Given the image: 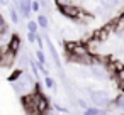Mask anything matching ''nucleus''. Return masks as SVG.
Listing matches in <instances>:
<instances>
[{
  "label": "nucleus",
  "mask_w": 124,
  "mask_h": 115,
  "mask_svg": "<svg viewBox=\"0 0 124 115\" xmlns=\"http://www.w3.org/2000/svg\"><path fill=\"white\" fill-rule=\"evenodd\" d=\"M10 5V0H0V7H9Z\"/></svg>",
  "instance_id": "aec40b11"
},
{
  "label": "nucleus",
  "mask_w": 124,
  "mask_h": 115,
  "mask_svg": "<svg viewBox=\"0 0 124 115\" xmlns=\"http://www.w3.org/2000/svg\"><path fill=\"white\" fill-rule=\"evenodd\" d=\"M34 44H38V49H44V39H43V36L39 32L36 34V42Z\"/></svg>",
  "instance_id": "4468645a"
},
{
  "label": "nucleus",
  "mask_w": 124,
  "mask_h": 115,
  "mask_svg": "<svg viewBox=\"0 0 124 115\" xmlns=\"http://www.w3.org/2000/svg\"><path fill=\"white\" fill-rule=\"evenodd\" d=\"M43 83H44V86H46L48 90H54V88H56V85H54V80H53L51 76H44Z\"/></svg>",
  "instance_id": "9b49d317"
},
{
  "label": "nucleus",
  "mask_w": 124,
  "mask_h": 115,
  "mask_svg": "<svg viewBox=\"0 0 124 115\" xmlns=\"http://www.w3.org/2000/svg\"><path fill=\"white\" fill-rule=\"evenodd\" d=\"M36 2H39V0H36Z\"/></svg>",
  "instance_id": "5701e85b"
},
{
  "label": "nucleus",
  "mask_w": 124,
  "mask_h": 115,
  "mask_svg": "<svg viewBox=\"0 0 124 115\" xmlns=\"http://www.w3.org/2000/svg\"><path fill=\"white\" fill-rule=\"evenodd\" d=\"M38 34V32H36ZM36 34H32V32H27V41L31 42V44H34L36 42Z\"/></svg>",
  "instance_id": "6ab92c4d"
},
{
  "label": "nucleus",
  "mask_w": 124,
  "mask_h": 115,
  "mask_svg": "<svg viewBox=\"0 0 124 115\" xmlns=\"http://www.w3.org/2000/svg\"><path fill=\"white\" fill-rule=\"evenodd\" d=\"M70 2H71V0H70Z\"/></svg>",
  "instance_id": "b1692460"
},
{
  "label": "nucleus",
  "mask_w": 124,
  "mask_h": 115,
  "mask_svg": "<svg viewBox=\"0 0 124 115\" xmlns=\"http://www.w3.org/2000/svg\"><path fill=\"white\" fill-rule=\"evenodd\" d=\"M77 103H78V107H80L82 110H85V108L88 107V103H87V101H85L83 98H78V100H77Z\"/></svg>",
  "instance_id": "f3484780"
},
{
  "label": "nucleus",
  "mask_w": 124,
  "mask_h": 115,
  "mask_svg": "<svg viewBox=\"0 0 124 115\" xmlns=\"http://www.w3.org/2000/svg\"><path fill=\"white\" fill-rule=\"evenodd\" d=\"M22 71H24V69H16V71H14V73L9 76V81H16V80H17V78L22 74Z\"/></svg>",
  "instance_id": "dca6fc26"
},
{
  "label": "nucleus",
  "mask_w": 124,
  "mask_h": 115,
  "mask_svg": "<svg viewBox=\"0 0 124 115\" xmlns=\"http://www.w3.org/2000/svg\"><path fill=\"white\" fill-rule=\"evenodd\" d=\"M4 32H9V24H7L5 17L0 14V34H4Z\"/></svg>",
  "instance_id": "f8f14e48"
},
{
  "label": "nucleus",
  "mask_w": 124,
  "mask_h": 115,
  "mask_svg": "<svg viewBox=\"0 0 124 115\" xmlns=\"http://www.w3.org/2000/svg\"><path fill=\"white\" fill-rule=\"evenodd\" d=\"M31 2H32V0H21V4L16 7L17 12H19V15H21L22 19H27V20H29V17H31V14H32V10H31Z\"/></svg>",
  "instance_id": "7ed1b4c3"
},
{
  "label": "nucleus",
  "mask_w": 124,
  "mask_h": 115,
  "mask_svg": "<svg viewBox=\"0 0 124 115\" xmlns=\"http://www.w3.org/2000/svg\"><path fill=\"white\" fill-rule=\"evenodd\" d=\"M99 110H100V108H97V107H93V105H88V107L83 110V115H99Z\"/></svg>",
  "instance_id": "ddd939ff"
},
{
  "label": "nucleus",
  "mask_w": 124,
  "mask_h": 115,
  "mask_svg": "<svg viewBox=\"0 0 124 115\" xmlns=\"http://www.w3.org/2000/svg\"><path fill=\"white\" fill-rule=\"evenodd\" d=\"M88 98L93 103V107L97 108H105V110H112V98L109 96V93L105 90H90L88 91Z\"/></svg>",
  "instance_id": "f257e3e1"
},
{
  "label": "nucleus",
  "mask_w": 124,
  "mask_h": 115,
  "mask_svg": "<svg viewBox=\"0 0 124 115\" xmlns=\"http://www.w3.org/2000/svg\"><path fill=\"white\" fill-rule=\"evenodd\" d=\"M26 27H27V32H32V34L39 32V27H38V22H36V20H31V19H29Z\"/></svg>",
  "instance_id": "9d476101"
},
{
  "label": "nucleus",
  "mask_w": 124,
  "mask_h": 115,
  "mask_svg": "<svg viewBox=\"0 0 124 115\" xmlns=\"http://www.w3.org/2000/svg\"><path fill=\"white\" fill-rule=\"evenodd\" d=\"M31 10H32L34 14H39V12H41V5H39V2L32 0V2H31Z\"/></svg>",
  "instance_id": "2eb2a0df"
},
{
  "label": "nucleus",
  "mask_w": 124,
  "mask_h": 115,
  "mask_svg": "<svg viewBox=\"0 0 124 115\" xmlns=\"http://www.w3.org/2000/svg\"><path fill=\"white\" fill-rule=\"evenodd\" d=\"M54 110L56 112H63V113H68V108H65L63 105H60V103H54Z\"/></svg>",
  "instance_id": "a211bd4d"
},
{
  "label": "nucleus",
  "mask_w": 124,
  "mask_h": 115,
  "mask_svg": "<svg viewBox=\"0 0 124 115\" xmlns=\"http://www.w3.org/2000/svg\"><path fill=\"white\" fill-rule=\"evenodd\" d=\"M121 2H122V0H99V7L110 14V12H114L116 7H119Z\"/></svg>",
  "instance_id": "39448f33"
},
{
  "label": "nucleus",
  "mask_w": 124,
  "mask_h": 115,
  "mask_svg": "<svg viewBox=\"0 0 124 115\" xmlns=\"http://www.w3.org/2000/svg\"><path fill=\"white\" fill-rule=\"evenodd\" d=\"M56 7H58V12L63 17H66V19H70L73 22H78L80 17H82V12H83V9L80 5H77L75 2H66V4L56 5Z\"/></svg>",
  "instance_id": "f03ea898"
},
{
  "label": "nucleus",
  "mask_w": 124,
  "mask_h": 115,
  "mask_svg": "<svg viewBox=\"0 0 124 115\" xmlns=\"http://www.w3.org/2000/svg\"><path fill=\"white\" fill-rule=\"evenodd\" d=\"M36 22H38V27H39V29H43V31H46V29L49 27V19H48V15H46V14H38Z\"/></svg>",
  "instance_id": "0eeeda50"
},
{
  "label": "nucleus",
  "mask_w": 124,
  "mask_h": 115,
  "mask_svg": "<svg viewBox=\"0 0 124 115\" xmlns=\"http://www.w3.org/2000/svg\"><path fill=\"white\" fill-rule=\"evenodd\" d=\"M21 47H22V41H21V36H19V34H12V36H10V39H9L7 49H9V51H12L14 54H19Z\"/></svg>",
  "instance_id": "20e7f679"
},
{
  "label": "nucleus",
  "mask_w": 124,
  "mask_h": 115,
  "mask_svg": "<svg viewBox=\"0 0 124 115\" xmlns=\"http://www.w3.org/2000/svg\"><path fill=\"white\" fill-rule=\"evenodd\" d=\"M117 115H124V112H121V113H117Z\"/></svg>",
  "instance_id": "4be33fe9"
},
{
  "label": "nucleus",
  "mask_w": 124,
  "mask_h": 115,
  "mask_svg": "<svg viewBox=\"0 0 124 115\" xmlns=\"http://www.w3.org/2000/svg\"><path fill=\"white\" fill-rule=\"evenodd\" d=\"M46 44H48V49H49V53H51V56H53V61H54V64H56V68H58V71H60V56H58V51H56V47L53 46V42L46 37Z\"/></svg>",
  "instance_id": "423d86ee"
},
{
  "label": "nucleus",
  "mask_w": 124,
  "mask_h": 115,
  "mask_svg": "<svg viewBox=\"0 0 124 115\" xmlns=\"http://www.w3.org/2000/svg\"><path fill=\"white\" fill-rule=\"evenodd\" d=\"M9 17H10V20H12L14 26H19L21 15H19V12H17V9H16L14 5H9Z\"/></svg>",
  "instance_id": "6e6552de"
},
{
  "label": "nucleus",
  "mask_w": 124,
  "mask_h": 115,
  "mask_svg": "<svg viewBox=\"0 0 124 115\" xmlns=\"http://www.w3.org/2000/svg\"><path fill=\"white\" fill-rule=\"evenodd\" d=\"M34 54H36V61H38L39 64L48 66V59H46V54H44V51H43V49H38Z\"/></svg>",
  "instance_id": "1a4fd4ad"
},
{
  "label": "nucleus",
  "mask_w": 124,
  "mask_h": 115,
  "mask_svg": "<svg viewBox=\"0 0 124 115\" xmlns=\"http://www.w3.org/2000/svg\"><path fill=\"white\" fill-rule=\"evenodd\" d=\"M19 4H21V0H12V5H14V7H17Z\"/></svg>",
  "instance_id": "412c9836"
}]
</instances>
